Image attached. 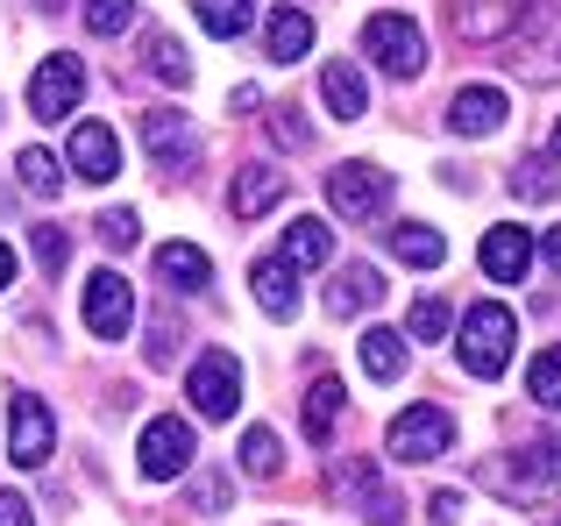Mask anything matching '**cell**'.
I'll list each match as a JSON object with an SVG mask.
<instances>
[{
    "instance_id": "obj_17",
    "label": "cell",
    "mask_w": 561,
    "mask_h": 526,
    "mask_svg": "<svg viewBox=\"0 0 561 526\" xmlns=\"http://www.w3.org/2000/svg\"><path fill=\"white\" fill-rule=\"evenodd\" d=\"M263 50H271L277 65H299V57L313 50V14H306V8H271V22H263Z\"/></svg>"
},
{
    "instance_id": "obj_9",
    "label": "cell",
    "mask_w": 561,
    "mask_h": 526,
    "mask_svg": "<svg viewBox=\"0 0 561 526\" xmlns=\"http://www.w3.org/2000/svg\"><path fill=\"white\" fill-rule=\"evenodd\" d=\"M128 320H136V291H128V277L114 271V263H100V271L85 277V328H93L100 342H122Z\"/></svg>"
},
{
    "instance_id": "obj_30",
    "label": "cell",
    "mask_w": 561,
    "mask_h": 526,
    "mask_svg": "<svg viewBox=\"0 0 561 526\" xmlns=\"http://www.w3.org/2000/svg\"><path fill=\"white\" fill-rule=\"evenodd\" d=\"M242 470L249 477H277V470H285V448H277L271 427H249L242 434Z\"/></svg>"
},
{
    "instance_id": "obj_36",
    "label": "cell",
    "mask_w": 561,
    "mask_h": 526,
    "mask_svg": "<svg viewBox=\"0 0 561 526\" xmlns=\"http://www.w3.org/2000/svg\"><path fill=\"white\" fill-rule=\"evenodd\" d=\"M228 477H199V484H192V505H199V513H220V505H228Z\"/></svg>"
},
{
    "instance_id": "obj_35",
    "label": "cell",
    "mask_w": 561,
    "mask_h": 526,
    "mask_svg": "<svg viewBox=\"0 0 561 526\" xmlns=\"http://www.w3.org/2000/svg\"><path fill=\"white\" fill-rule=\"evenodd\" d=\"M412 334H420V342H440V334H448V306L420 299V306H412Z\"/></svg>"
},
{
    "instance_id": "obj_33",
    "label": "cell",
    "mask_w": 561,
    "mask_h": 526,
    "mask_svg": "<svg viewBox=\"0 0 561 526\" xmlns=\"http://www.w3.org/2000/svg\"><path fill=\"white\" fill-rule=\"evenodd\" d=\"M150 71H157L164 85H192V65H185V50H179L171 36H150Z\"/></svg>"
},
{
    "instance_id": "obj_39",
    "label": "cell",
    "mask_w": 561,
    "mask_h": 526,
    "mask_svg": "<svg viewBox=\"0 0 561 526\" xmlns=\"http://www.w3.org/2000/svg\"><path fill=\"white\" fill-rule=\"evenodd\" d=\"M277 136H285V142H291V150H299V142H306V136H313V128H306V122H299V114H277Z\"/></svg>"
},
{
    "instance_id": "obj_14",
    "label": "cell",
    "mask_w": 561,
    "mask_h": 526,
    "mask_svg": "<svg viewBox=\"0 0 561 526\" xmlns=\"http://www.w3.org/2000/svg\"><path fill=\"white\" fill-rule=\"evenodd\" d=\"M448 128L455 136H497V128H505V93H497V85H462V93L448 100Z\"/></svg>"
},
{
    "instance_id": "obj_44",
    "label": "cell",
    "mask_w": 561,
    "mask_h": 526,
    "mask_svg": "<svg viewBox=\"0 0 561 526\" xmlns=\"http://www.w3.org/2000/svg\"><path fill=\"white\" fill-rule=\"evenodd\" d=\"M554 470H561V442H554Z\"/></svg>"
},
{
    "instance_id": "obj_43",
    "label": "cell",
    "mask_w": 561,
    "mask_h": 526,
    "mask_svg": "<svg viewBox=\"0 0 561 526\" xmlns=\"http://www.w3.org/2000/svg\"><path fill=\"white\" fill-rule=\"evenodd\" d=\"M554 157H561V122H554Z\"/></svg>"
},
{
    "instance_id": "obj_15",
    "label": "cell",
    "mask_w": 561,
    "mask_h": 526,
    "mask_svg": "<svg viewBox=\"0 0 561 526\" xmlns=\"http://www.w3.org/2000/svg\"><path fill=\"white\" fill-rule=\"evenodd\" d=\"M71 164H79V179L107 185L114 171H122V142H114V128L107 122H79V128H71Z\"/></svg>"
},
{
    "instance_id": "obj_5",
    "label": "cell",
    "mask_w": 561,
    "mask_h": 526,
    "mask_svg": "<svg viewBox=\"0 0 561 526\" xmlns=\"http://www.w3.org/2000/svg\"><path fill=\"white\" fill-rule=\"evenodd\" d=\"M79 100H85V65H79L71 50L43 57L36 79H28V114H36V122H65Z\"/></svg>"
},
{
    "instance_id": "obj_1",
    "label": "cell",
    "mask_w": 561,
    "mask_h": 526,
    "mask_svg": "<svg viewBox=\"0 0 561 526\" xmlns=\"http://www.w3.org/2000/svg\"><path fill=\"white\" fill-rule=\"evenodd\" d=\"M512 334H519V320H512V313H505L497 299L469 306V313H462V370L491 385V377H497V370L512 363Z\"/></svg>"
},
{
    "instance_id": "obj_10",
    "label": "cell",
    "mask_w": 561,
    "mask_h": 526,
    "mask_svg": "<svg viewBox=\"0 0 561 526\" xmlns=\"http://www.w3.org/2000/svg\"><path fill=\"white\" fill-rule=\"evenodd\" d=\"M328 199L342 221H377L383 207H391V171L383 164H342L328 179Z\"/></svg>"
},
{
    "instance_id": "obj_12",
    "label": "cell",
    "mask_w": 561,
    "mask_h": 526,
    "mask_svg": "<svg viewBox=\"0 0 561 526\" xmlns=\"http://www.w3.org/2000/svg\"><path fill=\"white\" fill-rule=\"evenodd\" d=\"M477 263H483V277H491V285H519L526 263H534V236H526L519 221H497L491 236H483Z\"/></svg>"
},
{
    "instance_id": "obj_45",
    "label": "cell",
    "mask_w": 561,
    "mask_h": 526,
    "mask_svg": "<svg viewBox=\"0 0 561 526\" xmlns=\"http://www.w3.org/2000/svg\"><path fill=\"white\" fill-rule=\"evenodd\" d=\"M43 8H65V0H43Z\"/></svg>"
},
{
    "instance_id": "obj_24",
    "label": "cell",
    "mask_w": 561,
    "mask_h": 526,
    "mask_svg": "<svg viewBox=\"0 0 561 526\" xmlns=\"http://www.w3.org/2000/svg\"><path fill=\"white\" fill-rule=\"evenodd\" d=\"M363 370H370L377 385H391V377L405 370V334H398V328H370V334H363Z\"/></svg>"
},
{
    "instance_id": "obj_7",
    "label": "cell",
    "mask_w": 561,
    "mask_h": 526,
    "mask_svg": "<svg viewBox=\"0 0 561 526\" xmlns=\"http://www.w3.org/2000/svg\"><path fill=\"white\" fill-rule=\"evenodd\" d=\"M192 448H199V434H192V420H179V413H164V420H150L142 427V477L150 484H171V477H185L192 470Z\"/></svg>"
},
{
    "instance_id": "obj_37",
    "label": "cell",
    "mask_w": 561,
    "mask_h": 526,
    "mask_svg": "<svg viewBox=\"0 0 561 526\" xmlns=\"http://www.w3.org/2000/svg\"><path fill=\"white\" fill-rule=\"evenodd\" d=\"M426 513H434V526H455V513H462V491H434V499H426Z\"/></svg>"
},
{
    "instance_id": "obj_16",
    "label": "cell",
    "mask_w": 561,
    "mask_h": 526,
    "mask_svg": "<svg viewBox=\"0 0 561 526\" xmlns=\"http://www.w3.org/2000/svg\"><path fill=\"white\" fill-rule=\"evenodd\" d=\"M320 100H328L334 122H363V114H370V85H363V71L348 65V57L320 65Z\"/></svg>"
},
{
    "instance_id": "obj_40",
    "label": "cell",
    "mask_w": 561,
    "mask_h": 526,
    "mask_svg": "<svg viewBox=\"0 0 561 526\" xmlns=\"http://www.w3.org/2000/svg\"><path fill=\"white\" fill-rule=\"evenodd\" d=\"M263 107V85H234V114H256Z\"/></svg>"
},
{
    "instance_id": "obj_8",
    "label": "cell",
    "mask_w": 561,
    "mask_h": 526,
    "mask_svg": "<svg viewBox=\"0 0 561 526\" xmlns=\"http://www.w3.org/2000/svg\"><path fill=\"white\" fill-rule=\"evenodd\" d=\"M50 442H57L50 405H43L36 391H14L8 399V456L22 462V470H43V462H50Z\"/></svg>"
},
{
    "instance_id": "obj_13",
    "label": "cell",
    "mask_w": 561,
    "mask_h": 526,
    "mask_svg": "<svg viewBox=\"0 0 561 526\" xmlns=\"http://www.w3.org/2000/svg\"><path fill=\"white\" fill-rule=\"evenodd\" d=\"M291 193V171L285 164H242V171H234V221H256V214L263 207H277V199H285Z\"/></svg>"
},
{
    "instance_id": "obj_3",
    "label": "cell",
    "mask_w": 561,
    "mask_h": 526,
    "mask_svg": "<svg viewBox=\"0 0 561 526\" xmlns=\"http://www.w3.org/2000/svg\"><path fill=\"white\" fill-rule=\"evenodd\" d=\"M505 57L519 71H534V79H554L561 71V0H534V14L505 36Z\"/></svg>"
},
{
    "instance_id": "obj_26",
    "label": "cell",
    "mask_w": 561,
    "mask_h": 526,
    "mask_svg": "<svg viewBox=\"0 0 561 526\" xmlns=\"http://www.w3.org/2000/svg\"><path fill=\"white\" fill-rule=\"evenodd\" d=\"M512 193L534 199V207H540V199H554V193H561V164H554V157H519V171H512Z\"/></svg>"
},
{
    "instance_id": "obj_31",
    "label": "cell",
    "mask_w": 561,
    "mask_h": 526,
    "mask_svg": "<svg viewBox=\"0 0 561 526\" xmlns=\"http://www.w3.org/2000/svg\"><path fill=\"white\" fill-rule=\"evenodd\" d=\"M28 242H36V263H43V271L65 277V263H71V236H65V228H57V221H36V228H28Z\"/></svg>"
},
{
    "instance_id": "obj_4",
    "label": "cell",
    "mask_w": 561,
    "mask_h": 526,
    "mask_svg": "<svg viewBox=\"0 0 561 526\" xmlns=\"http://www.w3.org/2000/svg\"><path fill=\"white\" fill-rule=\"evenodd\" d=\"M455 448V413L448 405H412L391 420V456L398 462H440Z\"/></svg>"
},
{
    "instance_id": "obj_29",
    "label": "cell",
    "mask_w": 561,
    "mask_h": 526,
    "mask_svg": "<svg viewBox=\"0 0 561 526\" xmlns=\"http://www.w3.org/2000/svg\"><path fill=\"white\" fill-rule=\"evenodd\" d=\"M526 391H534V405L561 413V348H540V356H534V370H526Z\"/></svg>"
},
{
    "instance_id": "obj_25",
    "label": "cell",
    "mask_w": 561,
    "mask_h": 526,
    "mask_svg": "<svg viewBox=\"0 0 561 526\" xmlns=\"http://www.w3.org/2000/svg\"><path fill=\"white\" fill-rule=\"evenodd\" d=\"M391 250L405 256L412 271H434V263L448 256V242H440V236H434V228H426V221H405V228H398V236H391Z\"/></svg>"
},
{
    "instance_id": "obj_19",
    "label": "cell",
    "mask_w": 561,
    "mask_h": 526,
    "mask_svg": "<svg viewBox=\"0 0 561 526\" xmlns=\"http://www.w3.org/2000/svg\"><path fill=\"white\" fill-rule=\"evenodd\" d=\"M142 142H150L157 164H179V157H192V122L179 107H150L142 114Z\"/></svg>"
},
{
    "instance_id": "obj_32",
    "label": "cell",
    "mask_w": 561,
    "mask_h": 526,
    "mask_svg": "<svg viewBox=\"0 0 561 526\" xmlns=\"http://www.w3.org/2000/svg\"><path fill=\"white\" fill-rule=\"evenodd\" d=\"M136 22V0H85V28L93 36H122Z\"/></svg>"
},
{
    "instance_id": "obj_22",
    "label": "cell",
    "mask_w": 561,
    "mask_h": 526,
    "mask_svg": "<svg viewBox=\"0 0 561 526\" xmlns=\"http://www.w3.org/2000/svg\"><path fill=\"white\" fill-rule=\"evenodd\" d=\"M342 405H348V391L334 385V377H320V385L306 391V442H313V448L334 442V420H342Z\"/></svg>"
},
{
    "instance_id": "obj_21",
    "label": "cell",
    "mask_w": 561,
    "mask_h": 526,
    "mask_svg": "<svg viewBox=\"0 0 561 526\" xmlns=\"http://www.w3.org/2000/svg\"><path fill=\"white\" fill-rule=\"evenodd\" d=\"M328 256H334V236L320 221H291L285 242H277V263H285V271H320Z\"/></svg>"
},
{
    "instance_id": "obj_11",
    "label": "cell",
    "mask_w": 561,
    "mask_h": 526,
    "mask_svg": "<svg viewBox=\"0 0 561 526\" xmlns=\"http://www.w3.org/2000/svg\"><path fill=\"white\" fill-rule=\"evenodd\" d=\"M526 14H534V0H455V28L469 43H505Z\"/></svg>"
},
{
    "instance_id": "obj_6",
    "label": "cell",
    "mask_w": 561,
    "mask_h": 526,
    "mask_svg": "<svg viewBox=\"0 0 561 526\" xmlns=\"http://www.w3.org/2000/svg\"><path fill=\"white\" fill-rule=\"evenodd\" d=\"M185 391H192V413L199 420H234V405H242V370H234L228 348H206V356L192 363Z\"/></svg>"
},
{
    "instance_id": "obj_23",
    "label": "cell",
    "mask_w": 561,
    "mask_h": 526,
    "mask_svg": "<svg viewBox=\"0 0 561 526\" xmlns=\"http://www.w3.org/2000/svg\"><path fill=\"white\" fill-rule=\"evenodd\" d=\"M192 14H199V28H206V36H220V43L249 36V22H256L249 0H192Z\"/></svg>"
},
{
    "instance_id": "obj_34",
    "label": "cell",
    "mask_w": 561,
    "mask_h": 526,
    "mask_svg": "<svg viewBox=\"0 0 561 526\" xmlns=\"http://www.w3.org/2000/svg\"><path fill=\"white\" fill-rule=\"evenodd\" d=\"M100 242H107V250H136V242H142V221L128 207H107V214H100Z\"/></svg>"
},
{
    "instance_id": "obj_2",
    "label": "cell",
    "mask_w": 561,
    "mask_h": 526,
    "mask_svg": "<svg viewBox=\"0 0 561 526\" xmlns=\"http://www.w3.org/2000/svg\"><path fill=\"white\" fill-rule=\"evenodd\" d=\"M363 50H370V65H383L391 79H420L426 71V36L412 14H370L363 22Z\"/></svg>"
},
{
    "instance_id": "obj_38",
    "label": "cell",
    "mask_w": 561,
    "mask_h": 526,
    "mask_svg": "<svg viewBox=\"0 0 561 526\" xmlns=\"http://www.w3.org/2000/svg\"><path fill=\"white\" fill-rule=\"evenodd\" d=\"M0 526H36V513H28V499H14V491H0Z\"/></svg>"
},
{
    "instance_id": "obj_20",
    "label": "cell",
    "mask_w": 561,
    "mask_h": 526,
    "mask_svg": "<svg viewBox=\"0 0 561 526\" xmlns=\"http://www.w3.org/2000/svg\"><path fill=\"white\" fill-rule=\"evenodd\" d=\"M249 285H256V306L271 320H291V313H299V277H291L277 256H263L256 271H249Z\"/></svg>"
},
{
    "instance_id": "obj_41",
    "label": "cell",
    "mask_w": 561,
    "mask_h": 526,
    "mask_svg": "<svg viewBox=\"0 0 561 526\" xmlns=\"http://www.w3.org/2000/svg\"><path fill=\"white\" fill-rule=\"evenodd\" d=\"M8 277H14V250L0 242V291H8Z\"/></svg>"
},
{
    "instance_id": "obj_28",
    "label": "cell",
    "mask_w": 561,
    "mask_h": 526,
    "mask_svg": "<svg viewBox=\"0 0 561 526\" xmlns=\"http://www.w3.org/2000/svg\"><path fill=\"white\" fill-rule=\"evenodd\" d=\"M14 179H22V185H28V193H43V199H50V193H57V185H65V164H57V157H50V150H36V142H28V150H22V157H14Z\"/></svg>"
},
{
    "instance_id": "obj_27",
    "label": "cell",
    "mask_w": 561,
    "mask_h": 526,
    "mask_svg": "<svg viewBox=\"0 0 561 526\" xmlns=\"http://www.w3.org/2000/svg\"><path fill=\"white\" fill-rule=\"evenodd\" d=\"M377 299H383V277L370 271V263H356L348 277H334V291H328L334 313H348V306H377Z\"/></svg>"
},
{
    "instance_id": "obj_42",
    "label": "cell",
    "mask_w": 561,
    "mask_h": 526,
    "mask_svg": "<svg viewBox=\"0 0 561 526\" xmlns=\"http://www.w3.org/2000/svg\"><path fill=\"white\" fill-rule=\"evenodd\" d=\"M548 271L561 277V228H554V236H548Z\"/></svg>"
},
{
    "instance_id": "obj_18",
    "label": "cell",
    "mask_w": 561,
    "mask_h": 526,
    "mask_svg": "<svg viewBox=\"0 0 561 526\" xmlns=\"http://www.w3.org/2000/svg\"><path fill=\"white\" fill-rule=\"evenodd\" d=\"M157 277H164L171 291H206L214 285V263H206L199 242H164V250H157Z\"/></svg>"
}]
</instances>
